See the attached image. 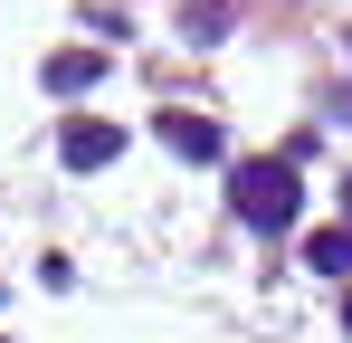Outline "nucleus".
I'll list each match as a JSON object with an SVG mask.
<instances>
[{"mask_svg": "<svg viewBox=\"0 0 352 343\" xmlns=\"http://www.w3.org/2000/svg\"><path fill=\"white\" fill-rule=\"evenodd\" d=\"M115 143H124L115 124H67V143H58V153H67L76 172H86V163H115Z\"/></svg>", "mask_w": 352, "mask_h": 343, "instance_id": "2", "label": "nucleus"}, {"mask_svg": "<svg viewBox=\"0 0 352 343\" xmlns=\"http://www.w3.org/2000/svg\"><path fill=\"white\" fill-rule=\"evenodd\" d=\"M343 210H352V181H343Z\"/></svg>", "mask_w": 352, "mask_h": 343, "instance_id": "7", "label": "nucleus"}, {"mask_svg": "<svg viewBox=\"0 0 352 343\" xmlns=\"http://www.w3.org/2000/svg\"><path fill=\"white\" fill-rule=\"evenodd\" d=\"M305 258H314V277H343V267H352V229H333V238H314Z\"/></svg>", "mask_w": 352, "mask_h": 343, "instance_id": "4", "label": "nucleus"}, {"mask_svg": "<svg viewBox=\"0 0 352 343\" xmlns=\"http://www.w3.org/2000/svg\"><path fill=\"white\" fill-rule=\"evenodd\" d=\"M86 76H96V57H58V67H48V86H58V96H76Z\"/></svg>", "mask_w": 352, "mask_h": 343, "instance_id": "5", "label": "nucleus"}, {"mask_svg": "<svg viewBox=\"0 0 352 343\" xmlns=\"http://www.w3.org/2000/svg\"><path fill=\"white\" fill-rule=\"evenodd\" d=\"M162 134H172V143L190 153V163H219V124H200V114H172Z\"/></svg>", "mask_w": 352, "mask_h": 343, "instance_id": "3", "label": "nucleus"}, {"mask_svg": "<svg viewBox=\"0 0 352 343\" xmlns=\"http://www.w3.org/2000/svg\"><path fill=\"white\" fill-rule=\"evenodd\" d=\"M343 334H352V295H343Z\"/></svg>", "mask_w": 352, "mask_h": 343, "instance_id": "6", "label": "nucleus"}, {"mask_svg": "<svg viewBox=\"0 0 352 343\" xmlns=\"http://www.w3.org/2000/svg\"><path fill=\"white\" fill-rule=\"evenodd\" d=\"M229 200H238V220L267 229V238L295 229V163H286V153H276V163H238L229 172Z\"/></svg>", "mask_w": 352, "mask_h": 343, "instance_id": "1", "label": "nucleus"}]
</instances>
